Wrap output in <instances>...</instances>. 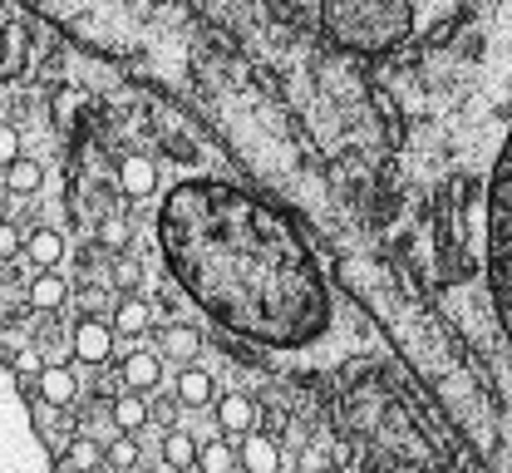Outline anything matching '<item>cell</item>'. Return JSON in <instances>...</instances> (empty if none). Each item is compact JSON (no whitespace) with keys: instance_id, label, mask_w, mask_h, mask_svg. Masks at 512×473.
Returning a JSON list of instances; mask_svg holds the SVG:
<instances>
[{"instance_id":"obj_24","label":"cell","mask_w":512,"mask_h":473,"mask_svg":"<svg viewBox=\"0 0 512 473\" xmlns=\"http://www.w3.org/2000/svg\"><path fill=\"white\" fill-rule=\"evenodd\" d=\"M15 158H20V134L10 124H0V168H10Z\"/></svg>"},{"instance_id":"obj_2","label":"cell","mask_w":512,"mask_h":473,"mask_svg":"<svg viewBox=\"0 0 512 473\" xmlns=\"http://www.w3.org/2000/svg\"><path fill=\"white\" fill-rule=\"evenodd\" d=\"M483 257H488V286L498 306V326L512 345V129L493 158L488 198H483Z\"/></svg>"},{"instance_id":"obj_23","label":"cell","mask_w":512,"mask_h":473,"mask_svg":"<svg viewBox=\"0 0 512 473\" xmlns=\"http://www.w3.org/2000/svg\"><path fill=\"white\" fill-rule=\"evenodd\" d=\"M20 252H25L20 227H15V222H0V262H10V257H20Z\"/></svg>"},{"instance_id":"obj_18","label":"cell","mask_w":512,"mask_h":473,"mask_svg":"<svg viewBox=\"0 0 512 473\" xmlns=\"http://www.w3.org/2000/svg\"><path fill=\"white\" fill-rule=\"evenodd\" d=\"M232 469H237V454L222 439H212V444L197 449V473H232Z\"/></svg>"},{"instance_id":"obj_8","label":"cell","mask_w":512,"mask_h":473,"mask_svg":"<svg viewBox=\"0 0 512 473\" xmlns=\"http://www.w3.org/2000/svg\"><path fill=\"white\" fill-rule=\"evenodd\" d=\"M237 464L247 473H276L281 469V454H276V439L271 434H242V454Z\"/></svg>"},{"instance_id":"obj_4","label":"cell","mask_w":512,"mask_h":473,"mask_svg":"<svg viewBox=\"0 0 512 473\" xmlns=\"http://www.w3.org/2000/svg\"><path fill=\"white\" fill-rule=\"evenodd\" d=\"M35 395H40L45 405L69 409L74 400H79V380H74V370H69V365H45V370L35 375Z\"/></svg>"},{"instance_id":"obj_17","label":"cell","mask_w":512,"mask_h":473,"mask_svg":"<svg viewBox=\"0 0 512 473\" xmlns=\"http://www.w3.org/2000/svg\"><path fill=\"white\" fill-rule=\"evenodd\" d=\"M99 459H104V449H99V439H94V434H74V439H69V449H64L69 473H94L99 469Z\"/></svg>"},{"instance_id":"obj_5","label":"cell","mask_w":512,"mask_h":473,"mask_svg":"<svg viewBox=\"0 0 512 473\" xmlns=\"http://www.w3.org/2000/svg\"><path fill=\"white\" fill-rule=\"evenodd\" d=\"M119 188H124V198H153V188H158V163L143 158V153H128L124 163H119Z\"/></svg>"},{"instance_id":"obj_15","label":"cell","mask_w":512,"mask_h":473,"mask_svg":"<svg viewBox=\"0 0 512 473\" xmlns=\"http://www.w3.org/2000/svg\"><path fill=\"white\" fill-rule=\"evenodd\" d=\"M173 395H178V405L202 409V405H207V400H212V375H207V370H197V365H188V370L178 375V385H173Z\"/></svg>"},{"instance_id":"obj_27","label":"cell","mask_w":512,"mask_h":473,"mask_svg":"<svg viewBox=\"0 0 512 473\" xmlns=\"http://www.w3.org/2000/svg\"><path fill=\"white\" fill-rule=\"evenodd\" d=\"M261 429H266L271 439H276V434H286V414H281V409H266V419H261Z\"/></svg>"},{"instance_id":"obj_20","label":"cell","mask_w":512,"mask_h":473,"mask_svg":"<svg viewBox=\"0 0 512 473\" xmlns=\"http://www.w3.org/2000/svg\"><path fill=\"white\" fill-rule=\"evenodd\" d=\"M104 459H109L114 469H124V473L133 469V464H138V444H133V434H119V439L104 449Z\"/></svg>"},{"instance_id":"obj_16","label":"cell","mask_w":512,"mask_h":473,"mask_svg":"<svg viewBox=\"0 0 512 473\" xmlns=\"http://www.w3.org/2000/svg\"><path fill=\"white\" fill-rule=\"evenodd\" d=\"M109 326H114V336H143V331H148V306H143L138 296H119Z\"/></svg>"},{"instance_id":"obj_13","label":"cell","mask_w":512,"mask_h":473,"mask_svg":"<svg viewBox=\"0 0 512 473\" xmlns=\"http://www.w3.org/2000/svg\"><path fill=\"white\" fill-rule=\"evenodd\" d=\"M109 414H114V429H119V434H138V429L148 424V400H143L138 390H128V395H114Z\"/></svg>"},{"instance_id":"obj_29","label":"cell","mask_w":512,"mask_h":473,"mask_svg":"<svg viewBox=\"0 0 512 473\" xmlns=\"http://www.w3.org/2000/svg\"><path fill=\"white\" fill-rule=\"evenodd\" d=\"M394 473H424V469H414V464H404V469H394Z\"/></svg>"},{"instance_id":"obj_9","label":"cell","mask_w":512,"mask_h":473,"mask_svg":"<svg viewBox=\"0 0 512 473\" xmlns=\"http://www.w3.org/2000/svg\"><path fill=\"white\" fill-rule=\"evenodd\" d=\"M64 247H69V242H64L55 227H35V232L25 237V257H30V262H35L40 271L60 267V262H64Z\"/></svg>"},{"instance_id":"obj_3","label":"cell","mask_w":512,"mask_h":473,"mask_svg":"<svg viewBox=\"0 0 512 473\" xmlns=\"http://www.w3.org/2000/svg\"><path fill=\"white\" fill-rule=\"evenodd\" d=\"M69 345H74V355H79L84 365H104V360L114 355V326H104L99 316H84V321L74 326Z\"/></svg>"},{"instance_id":"obj_22","label":"cell","mask_w":512,"mask_h":473,"mask_svg":"<svg viewBox=\"0 0 512 473\" xmlns=\"http://www.w3.org/2000/svg\"><path fill=\"white\" fill-rule=\"evenodd\" d=\"M99 242H104V247H114V252H124V242H128V222L124 217H104V222H99Z\"/></svg>"},{"instance_id":"obj_6","label":"cell","mask_w":512,"mask_h":473,"mask_svg":"<svg viewBox=\"0 0 512 473\" xmlns=\"http://www.w3.org/2000/svg\"><path fill=\"white\" fill-rule=\"evenodd\" d=\"M124 385L128 390H138V395H148V390H158L163 385V360L153 355V350H133V355H124Z\"/></svg>"},{"instance_id":"obj_1","label":"cell","mask_w":512,"mask_h":473,"mask_svg":"<svg viewBox=\"0 0 512 473\" xmlns=\"http://www.w3.org/2000/svg\"><path fill=\"white\" fill-rule=\"evenodd\" d=\"M158 247L173 281L232 336L306 350L330 331V286L296 227L247 188L183 178L158 207Z\"/></svg>"},{"instance_id":"obj_11","label":"cell","mask_w":512,"mask_h":473,"mask_svg":"<svg viewBox=\"0 0 512 473\" xmlns=\"http://www.w3.org/2000/svg\"><path fill=\"white\" fill-rule=\"evenodd\" d=\"M163 464H168L173 473L197 469V439H192L188 429H178V424H173V429L163 434Z\"/></svg>"},{"instance_id":"obj_21","label":"cell","mask_w":512,"mask_h":473,"mask_svg":"<svg viewBox=\"0 0 512 473\" xmlns=\"http://www.w3.org/2000/svg\"><path fill=\"white\" fill-rule=\"evenodd\" d=\"M114 286H119L124 296H133V291L143 286V267H138V262H128V257H119V262H114Z\"/></svg>"},{"instance_id":"obj_26","label":"cell","mask_w":512,"mask_h":473,"mask_svg":"<svg viewBox=\"0 0 512 473\" xmlns=\"http://www.w3.org/2000/svg\"><path fill=\"white\" fill-rule=\"evenodd\" d=\"M10 360H15V370H20V375H40V370H45V360H40L35 350H20V355H10Z\"/></svg>"},{"instance_id":"obj_30","label":"cell","mask_w":512,"mask_h":473,"mask_svg":"<svg viewBox=\"0 0 512 473\" xmlns=\"http://www.w3.org/2000/svg\"><path fill=\"white\" fill-rule=\"evenodd\" d=\"M0 45H5V35H0Z\"/></svg>"},{"instance_id":"obj_10","label":"cell","mask_w":512,"mask_h":473,"mask_svg":"<svg viewBox=\"0 0 512 473\" xmlns=\"http://www.w3.org/2000/svg\"><path fill=\"white\" fill-rule=\"evenodd\" d=\"M64 301H69V281H64L55 267L30 276V306H35V311H60Z\"/></svg>"},{"instance_id":"obj_14","label":"cell","mask_w":512,"mask_h":473,"mask_svg":"<svg viewBox=\"0 0 512 473\" xmlns=\"http://www.w3.org/2000/svg\"><path fill=\"white\" fill-rule=\"evenodd\" d=\"M311 10H316V25L325 30L335 15H345V10H355V5H370V0H306ZM375 5H399V10H414V15H424V0H375Z\"/></svg>"},{"instance_id":"obj_25","label":"cell","mask_w":512,"mask_h":473,"mask_svg":"<svg viewBox=\"0 0 512 473\" xmlns=\"http://www.w3.org/2000/svg\"><path fill=\"white\" fill-rule=\"evenodd\" d=\"M148 419H158V424L173 429V424H178V395H163L158 405H148Z\"/></svg>"},{"instance_id":"obj_12","label":"cell","mask_w":512,"mask_h":473,"mask_svg":"<svg viewBox=\"0 0 512 473\" xmlns=\"http://www.w3.org/2000/svg\"><path fill=\"white\" fill-rule=\"evenodd\" d=\"M40 183H45V168H40L35 158H25V153L5 168V193H15V198H35Z\"/></svg>"},{"instance_id":"obj_19","label":"cell","mask_w":512,"mask_h":473,"mask_svg":"<svg viewBox=\"0 0 512 473\" xmlns=\"http://www.w3.org/2000/svg\"><path fill=\"white\" fill-rule=\"evenodd\" d=\"M163 340H168V355H178V360H192V355L202 350V336H197L192 326H173Z\"/></svg>"},{"instance_id":"obj_28","label":"cell","mask_w":512,"mask_h":473,"mask_svg":"<svg viewBox=\"0 0 512 473\" xmlns=\"http://www.w3.org/2000/svg\"><path fill=\"white\" fill-rule=\"evenodd\" d=\"M325 469V454H320V449H306V454H301V473H320Z\"/></svg>"},{"instance_id":"obj_7","label":"cell","mask_w":512,"mask_h":473,"mask_svg":"<svg viewBox=\"0 0 512 473\" xmlns=\"http://www.w3.org/2000/svg\"><path fill=\"white\" fill-rule=\"evenodd\" d=\"M217 429H222V434H252L256 429L252 395H222V400H217Z\"/></svg>"}]
</instances>
